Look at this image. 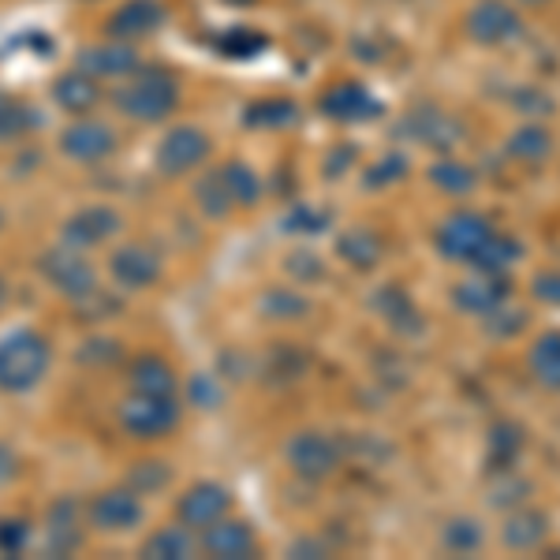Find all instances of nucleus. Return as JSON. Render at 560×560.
<instances>
[{"instance_id": "1", "label": "nucleus", "mask_w": 560, "mask_h": 560, "mask_svg": "<svg viewBox=\"0 0 560 560\" xmlns=\"http://www.w3.org/2000/svg\"><path fill=\"white\" fill-rule=\"evenodd\" d=\"M116 105L131 120H165L179 105V86L168 71H131L128 83L116 90Z\"/></svg>"}, {"instance_id": "2", "label": "nucleus", "mask_w": 560, "mask_h": 560, "mask_svg": "<svg viewBox=\"0 0 560 560\" xmlns=\"http://www.w3.org/2000/svg\"><path fill=\"white\" fill-rule=\"evenodd\" d=\"M49 370V345L31 329L8 332L0 340V388L4 393H26Z\"/></svg>"}, {"instance_id": "3", "label": "nucleus", "mask_w": 560, "mask_h": 560, "mask_svg": "<svg viewBox=\"0 0 560 560\" xmlns=\"http://www.w3.org/2000/svg\"><path fill=\"white\" fill-rule=\"evenodd\" d=\"M179 422V404L173 396H153V393H131L120 404V427L135 438H161Z\"/></svg>"}, {"instance_id": "4", "label": "nucleus", "mask_w": 560, "mask_h": 560, "mask_svg": "<svg viewBox=\"0 0 560 560\" xmlns=\"http://www.w3.org/2000/svg\"><path fill=\"white\" fill-rule=\"evenodd\" d=\"M490 221L475 210H456L441 221L438 229V250L448 261H471V255L478 250V243L490 236Z\"/></svg>"}, {"instance_id": "5", "label": "nucleus", "mask_w": 560, "mask_h": 560, "mask_svg": "<svg viewBox=\"0 0 560 560\" xmlns=\"http://www.w3.org/2000/svg\"><path fill=\"white\" fill-rule=\"evenodd\" d=\"M288 464H292L295 475L318 482V478H329L340 467V453H337V445H332V438L306 430L288 441Z\"/></svg>"}, {"instance_id": "6", "label": "nucleus", "mask_w": 560, "mask_h": 560, "mask_svg": "<svg viewBox=\"0 0 560 560\" xmlns=\"http://www.w3.org/2000/svg\"><path fill=\"white\" fill-rule=\"evenodd\" d=\"M206 158H210V139H206L202 128H176L158 147V168L165 176L191 173Z\"/></svg>"}, {"instance_id": "7", "label": "nucleus", "mask_w": 560, "mask_h": 560, "mask_svg": "<svg viewBox=\"0 0 560 560\" xmlns=\"http://www.w3.org/2000/svg\"><path fill=\"white\" fill-rule=\"evenodd\" d=\"M467 34L478 45H504L520 34V15L504 0H478L467 12Z\"/></svg>"}, {"instance_id": "8", "label": "nucleus", "mask_w": 560, "mask_h": 560, "mask_svg": "<svg viewBox=\"0 0 560 560\" xmlns=\"http://www.w3.org/2000/svg\"><path fill=\"white\" fill-rule=\"evenodd\" d=\"M179 523H184L187 530H206L213 527L217 520L229 516V493L221 490V486H191L184 497H179Z\"/></svg>"}, {"instance_id": "9", "label": "nucleus", "mask_w": 560, "mask_h": 560, "mask_svg": "<svg viewBox=\"0 0 560 560\" xmlns=\"http://www.w3.org/2000/svg\"><path fill=\"white\" fill-rule=\"evenodd\" d=\"M60 147H65L68 158L83 161V165H94V161H102L116 150V131L102 120H79L65 131Z\"/></svg>"}, {"instance_id": "10", "label": "nucleus", "mask_w": 560, "mask_h": 560, "mask_svg": "<svg viewBox=\"0 0 560 560\" xmlns=\"http://www.w3.org/2000/svg\"><path fill=\"white\" fill-rule=\"evenodd\" d=\"M512 284L504 273H478L471 280H464V284H456L453 300L464 314H475V318H482V314H490L493 306H501L509 300Z\"/></svg>"}, {"instance_id": "11", "label": "nucleus", "mask_w": 560, "mask_h": 560, "mask_svg": "<svg viewBox=\"0 0 560 560\" xmlns=\"http://www.w3.org/2000/svg\"><path fill=\"white\" fill-rule=\"evenodd\" d=\"M404 128L433 150H453L456 142H464V124H459V116H448V113H441V108H415Z\"/></svg>"}, {"instance_id": "12", "label": "nucleus", "mask_w": 560, "mask_h": 560, "mask_svg": "<svg viewBox=\"0 0 560 560\" xmlns=\"http://www.w3.org/2000/svg\"><path fill=\"white\" fill-rule=\"evenodd\" d=\"M42 269L60 292H68V295L94 292V269H90V261L83 255H75V250H49Z\"/></svg>"}, {"instance_id": "13", "label": "nucleus", "mask_w": 560, "mask_h": 560, "mask_svg": "<svg viewBox=\"0 0 560 560\" xmlns=\"http://www.w3.org/2000/svg\"><path fill=\"white\" fill-rule=\"evenodd\" d=\"M322 113L340 124H355V120H374L382 113V105H377V97H370L366 86L340 83L322 97Z\"/></svg>"}, {"instance_id": "14", "label": "nucleus", "mask_w": 560, "mask_h": 560, "mask_svg": "<svg viewBox=\"0 0 560 560\" xmlns=\"http://www.w3.org/2000/svg\"><path fill=\"white\" fill-rule=\"evenodd\" d=\"M79 71H86L94 79H128L131 71H139V57L124 42L94 45V49L79 52Z\"/></svg>"}, {"instance_id": "15", "label": "nucleus", "mask_w": 560, "mask_h": 560, "mask_svg": "<svg viewBox=\"0 0 560 560\" xmlns=\"http://www.w3.org/2000/svg\"><path fill=\"white\" fill-rule=\"evenodd\" d=\"M161 273V261L153 250L147 247H120L113 255V277L120 288H128V292H142V288H150L153 280Z\"/></svg>"}, {"instance_id": "16", "label": "nucleus", "mask_w": 560, "mask_h": 560, "mask_svg": "<svg viewBox=\"0 0 560 560\" xmlns=\"http://www.w3.org/2000/svg\"><path fill=\"white\" fill-rule=\"evenodd\" d=\"M90 520H94L97 530H128L142 520V504L128 490H113L90 504Z\"/></svg>"}, {"instance_id": "17", "label": "nucleus", "mask_w": 560, "mask_h": 560, "mask_svg": "<svg viewBox=\"0 0 560 560\" xmlns=\"http://www.w3.org/2000/svg\"><path fill=\"white\" fill-rule=\"evenodd\" d=\"M161 23H165V12H161L158 0H128V4H120V12L113 15L108 31H113V38L131 42V38H147Z\"/></svg>"}, {"instance_id": "18", "label": "nucleus", "mask_w": 560, "mask_h": 560, "mask_svg": "<svg viewBox=\"0 0 560 560\" xmlns=\"http://www.w3.org/2000/svg\"><path fill=\"white\" fill-rule=\"evenodd\" d=\"M202 549L210 557H221V560H240V557H255L258 541H255V535H250V527H243V523L217 520L213 527H206Z\"/></svg>"}, {"instance_id": "19", "label": "nucleus", "mask_w": 560, "mask_h": 560, "mask_svg": "<svg viewBox=\"0 0 560 560\" xmlns=\"http://www.w3.org/2000/svg\"><path fill=\"white\" fill-rule=\"evenodd\" d=\"M546 530H549V520L541 516V512L516 509V512H509V520H504L501 538H504V546L516 549V553H530V549H538L541 541H546Z\"/></svg>"}, {"instance_id": "20", "label": "nucleus", "mask_w": 560, "mask_h": 560, "mask_svg": "<svg viewBox=\"0 0 560 560\" xmlns=\"http://www.w3.org/2000/svg\"><path fill=\"white\" fill-rule=\"evenodd\" d=\"M116 229H120V217L105 210V206H90V210L75 213L68 221V240L79 243V247H97L108 236H116Z\"/></svg>"}, {"instance_id": "21", "label": "nucleus", "mask_w": 560, "mask_h": 560, "mask_svg": "<svg viewBox=\"0 0 560 560\" xmlns=\"http://www.w3.org/2000/svg\"><path fill=\"white\" fill-rule=\"evenodd\" d=\"M527 366L535 374V382L549 393H560V329H549L530 345Z\"/></svg>"}, {"instance_id": "22", "label": "nucleus", "mask_w": 560, "mask_h": 560, "mask_svg": "<svg viewBox=\"0 0 560 560\" xmlns=\"http://www.w3.org/2000/svg\"><path fill=\"white\" fill-rule=\"evenodd\" d=\"M523 258V243L516 236H501V232H490L478 250L471 255V266L478 273H509V266H516Z\"/></svg>"}, {"instance_id": "23", "label": "nucleus", "mask_w": 560, "mask_h": 560, "mask_svg": "<svg viewBox=\"0 0 560 560\" xmlns=\"http://www.w3.org/2000/svg\"><path fill=\"white\" fill-rule=\"evenodd\" d=\"M52 97H57V105L65 108V113L83 116L102 102V90H97V79L86 75V71H68V75L52 86Z\"/></svg>"}, {"instance_id": "24", "label": "nucleus", "mask_w": 560, "mask_h": 560, "mask_svg": "<svg viewBox=\"0 0 560 560\" xmlns=\"http://www.w3.org/2000/svg\"><path fill=\"white\" fill-rule=\"evenodd\" d=\"M374 303H377V311L385 314V322L393 325V329H400V332H419L422 329L419 306L411 303V295L404 292V288H396V284L382 288Z\"/></svg>"}, {"instance_id": "25", "label": "nucleus", "mask_w": 560, "mask_h": 560, "mask_svg": "<svg viewBox=\"0 0 560 560\" xmlns=\"http://www.w3.org/2000/svg\"><path fill=\"white\" fill-rule=\"evenodd\" d=\"M131 385L135 393H153V396H173L176 393V374L165 359L142 355L131 363Z\"/></svg>"}, {"instance_id": "26", "label": "nucleus", "mask_w": 560, "mask_h": 560, "mask_svg": "<svg viewBox=\"0 0 560 560\" xmlns=\"http://www.w3.org/2000/svg\"><path fill=\"white\" fill-rule=\"evenodd\" d=\"M504 153H509L512 161H523V165H538V161H546L549 153H553V135L546 128H538V124H527V128H520L504 142Z\"/></svg>"}, {"instance_id": "27", "label": "nucleus", "mask_w": 560, "mask_h": 560, "mask_svg": "<svg viewBox=\"0 0 560 560\" xmlns=\"http://www.w3.org/2000/svg\"><path fill=\"white\" fill-rule=\"evenodd\" d=\"M382 236H374L370 229H351L340 236L337 243V255L348 261V266H355V269H370V266H377L382 261Z\"/></svg>"}, {"instance_id": "28", "label": "nucleus", "mask_w": 560, "mask_h": 560, "mask_svg": "<svg viewBox=\"0 0 560 560\" xmlns=\"http://www.w3.org/2000/svg\"><path fill=\"white\" fill-rule=\"evenodd\" d=\"M217 179H221L224 195L232 198V206H255L258 195H261V179L255 176V168L250 165H240V161H232V165L217 168Z\"/></svg>"}, {"instance_id": "29", "label": "nucleus", "mask_w": 560, "mask_h": 560, "mask_svg": "<svg viewBox=\"0 0 560 560\" xmlns=\"http://www.w3.org/2000/svg\"><path fill=\"white\" fill-rule=\"evenodd\" d=\"M482 541H486L482 523L471 520V516H456L441 527V546L456 557H467V553H475V549H482Z\"/></svg>"}, {"instance_id": "30", "label": "nucleus", "mask_w": 560, "mask_h": 560, "mask_svg": "<svg viewBox=\"0 0 560 560\" xmlns=\"http://www.w3.org/2000/svg\"><path fill=\"white\" fill-rule=\"evenodd\" d=\"M520 453H523V430L516 422H493V430H490V467L493 471L516 467Z\"/></svg>"}, {"instance_id": "31", "label": "nucleus", "mask_w": 560, "mask_h": 560, "mask_svg": "<svg viewBox=\"0 0 560 560\" xmlns=\"http://www.w3.org/2000/svg\"><path fill=\"white\" fill-rule=\"evenodd\" d=\"M430 184L438 187V191L459 198V195H471L478 187V173L467 168L464 161H438V165L430 168Z\"/></svg>"}, {"instance_id": "32", "label": "nucleus", "mask_w": 560, "mask_h": 560, "mask_svg": "<svg viewBox=\"0 0 560 560\" xmlns=\"http://www.w3.org/2000/svg\"><path fill=\"white\" fill-rule=\"evenodd\" d=\"M497 478L490 482V490H486V501L493 504V509H509V504H520L527 501L530 493V482L527 478L516 475V467H501V471H493Z\"/></svg>"}, {"instance_id": "33", "label": "nucleus", "mask_w": 560, "mask_h": 560, "mask_svg": "<svg viewBox=\"0 0 560 560\" xmlns=\"http://www.w3.org/2000/svg\"><path fill=\"white\" fill-rule=\"evenodd\" d=\"M142 553L158 557V560H184L195 553V546H191V538H187V527H165L147 541Z\"/></svg>"}, {"instance_id": "34", "label": "nucleus", "mask_w": 560, "mask_h": 560, "mask_svg": "<svg viewBox=\"0 0 560 560\" xmlns=\"http://www.w3.org/2000/svg\"><path fill=\"white\" fill-rule=\"evenodd\" d=\"M250 124H261V128H288V124L300 120V108L292 102H258L247 113Z\"/></svg>"}, {"instance_id": "35", "label": "nucleus", "mask_w": 560, "mask_h": 560, "mask_svg": "<svg viewBox=\"0 0 560 560\" xmlns=\"http://www.w3.org/2000/svg\"><path fill=\"white\" fill-rule=\"evenodd\" d=\"M404 176H408V161H404L400 153H388V158H382L374 168H366V173H363L366 187H388V184H396V179H404Z\"/></svg>"}, {"instance_id": "36", "label": "nucleus", "mask_w": 560, "mask_h": 560, "mask_svg": "<svg viewBox=\"0 0 560 560\" xmlns=\"http://www.w3.org/2000/svg\"><path fill=\"white\" fill-rule=\"evenodd\" d=\"M482 325L493 332V337L504 340V337H516L523 325H527V314H523V311H504V303H501V306H493L490 314H482Z\"/></svg>"}, {"instance_id": "37", "label": "nucleus", "mask_w": 560, "mask_h": 560, "mask_svg": "<svg viewBox=\"0 0 560 560\" xmlns=\"http://www.w3.org/2000/svg\"><path fill=\"white\" fill-rule=\"evenodd\" d=\"M26 128H34V113H26L23 105L8 102V97H0V139H15Z\"/></svg>"}, {"instance_id": "38", "label": "nucleus", "mask_w": 560, "mask_h": 560, "mask_svg": "<svg viewBox=\"0 0 560 560\" xmlns=\"http://www.w3.org/2000/svg\"><path fill=\"white\" fill-rule=\"evenodd\" d=\"M198 202H202V210H210L213 217H221V213L232 210V198L224 195V187H221V179H217V173L198 184Z\"/></svg>"}, {"instance_id": "39", "label": "nucleus", "mask_w": 560, "mask_h": 560, "mask_svg": "<svg viewBox=\"0 0 560 560\" xmlns=\"http://www.w3.org/2000/svg\"><path fill=\"white\" fill-rule=\"evenodd\" d=\"M538 303H549V306H560V269H541L535 273V284H530Z\"/></svg>"}, {"instance_id": "40", "label": "nucleus", "mask_w": 560, "mask_h": 560, "mask_svg": "<svg viewBox=\"0 0 560 560\" xmlns=\"http://www.w3.org/2000/svg\"><path fill=\"white\" fill-rule=\"evenodd\" d=\"M266 306H269V314H273V318H300V314L306 311V303L300 300V295H292V292H273L266 300Z\"/></svg>"}, {"instance_id": "41", "label": "nucleus", "mask_w": 560, "mask_h": 560, "mask_svg": "<svg viewBox=\"0 0 560 560\" xmlns=\"http://www.w3.org/2000/svg\"><path fill=\"white\" fill-rule=\"evenodd\" d=\"M26 530L20 527V523H0V549H8V553H15V549L23 546Z\"/></svg>"}, {"instance_id": "42", "label": "nucleus", "mask_w": 560, "mask_h": 560, "mask_svg": "<svg viewBox=\"0 0 560 560\" xmlns=\"http://www.w3.org/2000/svg\"><path fill=\"white\" fill-rule=\"evenodd\" d=\"M12 475H15V456L8 453L4 445H0V482H8Z\"/></svg>"}, {"instance_id": "43", "label": "nucleus", "mask_w": 560, "mask_h": 560, "mask_svg": "<svg viewBox=\"0 0 560 560\" xmlns=\"http://www.w3.org/2000/svg\"><path fill=\"white\" fill-rule=\"evenodd\" d=\"M516 4H527V8H541V4H549V0H516Z\"/></svg>"}, {"instance_id": "44", "label": "nucleus", "mask_w": 560, "mask_h": 560, "mask_svg": "<svg viewBox=\"0 0 560 560\" xmlns=\"http://www.w3.org/2000/svg\"><path fill=\"white\" fill-rule=\"evenodd\" d=\"M4 295H8V292H4V280H0V306H4Z\"/></svg>"}]
</instances>
